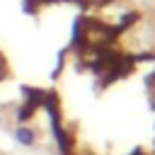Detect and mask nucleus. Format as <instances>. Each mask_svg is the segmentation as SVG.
Here are the masks:
<instances>
[{
	"mask_svg": "<svg viewBox=\"0 0 155 155\" xmlns=\"http://www.w3.org/2000/svg\"><path fill=\"white\" fill-rule=\"evenodd\" d=\"M15 140L22 145V148H34L36 145V140H39V136H36V131L31 128V126H27V124H22V126H17L15 128Z\"/></svg>",
	"mask_w": 155,
	"mask_h": 155,
	"instance_id": "f257e3e1",
	"label": "nucleus"
}]
</instances>
